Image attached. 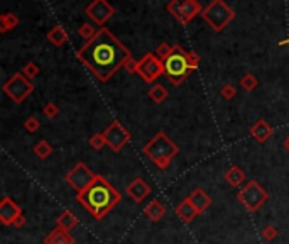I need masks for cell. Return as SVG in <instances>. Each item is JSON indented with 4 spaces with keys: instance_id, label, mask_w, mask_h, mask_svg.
<instances>
[{
    "instance_id": "cb8c5ba5",
    "label": "cell",
    "mask_w": 289,
    "mask_h": 244,
    "mask_svg": "<svg viewBox=\"0 0 289 244\" xmlns=\"http://www.w3.org/2000/svg\"><path fill=\"white\" fill-rule=\"evenodd\" d=\"M149 97H150V100L156 102V104H162V102L168 99L166 87L159 85V83H158V85H154V87L149 90Z\"/></svg>"
},
{
    "instance_id": "277c9868",
    "label": "cell",
    "mask_w": 289,
    "mask_h": 244,
    "mask_svg": "<svg viewBox=\"0 0 289 244\" xmlns=\"http://www.w3.org/2000/svg\"><path fill=\"white\" fill-rule=\"evenodd\" d=\"M162 65L164 75L170 78V82L174 87H180L193 72V68L188 63V51H184L180 44L172 46L171 55L162 61Z\"/></svg>"
},
{
    "instance_id": "f546056e",
    "label": "cell",
    "mask_w": 289,
    "mask_h": 244,
    "mask_svg": "<svg viewBox=\"0 0 289 244\" xmlns=\"http://www.w3.org/2000/svg\"><path fill=\"white\" fill-rule=\"evenodd\" d=\"M171 51H172V46H171V44L162 43V44H159V46H158V50H156V56H158L161 61H164L168 56L171 55Z\"/></svg>"
},
{
    "instance_id": "2e32d148",
    "label": "cell",
    "mask_w": 289,
    "mask_h": 244,
    "mask_svg": "<svg viewBox=\"0 0 289 244\" xmlns=\"http://www.w3.org/2000/svg\"><path fill=\"white\" fill-rule=\"evenodd\" d=\"M250 136L254 137L257 143H266V141L272 136V127H270V124L268 121L259 119V121L250 127Z\"/></svg>"
},
{
    "instance_id": "d6a6232c",
    "label": "cell",
    "mask_w": 289,
    "mask_h": 244,
    "mask_svg": "<svg viewBox=\"0 0 289 244\" xmlns=\"http://www.w3.org/2000/svg\"><path fill=\"white\" fill-rule=\"evenodd\" d=\"M278 229L274 227V225H266L264 230H262V237L266 239V241H274L276 237H278Z\"/></svg>"
},
{
    "instance_id": "7402d4cb",
    "label": "cell",
    "mask_w": 289,
    "mask_h": 244,
    "mask_svg": "<svg viewBox=\"0 0 289 244\" xmlns=\"http://www.w3.org/2000/svg\"><path fill=\"white\" fill-rule=\"evenodd\" d=\"M19 26V17L16 14H12V12H6V14H2L0 17V33L6 34L8 31H12L14 28Z\"/></svg>"
},
{
    "instance_id": "8fae6325",
    "label": "cell",
    "mask_w": 289,
    "mask_h": 244,
    "mask_svg": "<svg viewBox=\"0 0 289 244\" xmlns=\"http://www.w3.org/2000/svg\"><path fill=\"white\" fill-rule=\"evenodd\" d=\"M85 14L93 24L104 26L106 21L112 19L115 14V9L112 4H108V0H93L92 4H88L85 9Z\"/></svg>"
},
{
    "instance_id": "83f0119b",
    "label": "cell",
    "mask_w": 289,
    "mask_h": 244,
    "mask_svg": "<svg viewBox=\"0 0 289 244\" xmlns=\"http://www.w3.org/2000/svg\"><path fill=\"white\" fill-rule=\"evenodd\" d=\"M88 144H90L93 149L100 151L102 148H104V146H106L105 134H104V132H96V134H93V136L90 137V141H88Z\"/></svg>"
},
{
    "instance_id": "d4e9b609",
    "label": "cell",
    "mask_w": 289,
    "mask_h": 244,
    "mask_svg": "<svg viewBox=\"0 0 289 244\" xmlns=\"http://www.w3.org/2000/svg\"><path fill=\"white\" fill-rule=\"evenodd\" d=\"M96 24H90V22H85V24H82V28L78 29V34L82 36L83 39H86V43L88 41H92L93 38L98 34V31L100 29H96L95 28Z\"/></svg>"
},
{
    "instance_id": "9c48e42d",
    "label": "cell",
    "mask_w": 289,
    "mask_h": 244,
    "mask_svg": "<svg viewBox=\"0 0 289 244\" xmlns=\"http://www.w3.org/2000/svg\"><path fill=\"white\" fill-rule=\"evenodd\" d=\"M95 178H96V175H93V171L85 165V163H76V165L68 171V175L64 176L66 183H68L73 190H76V193L86 190L93 181H95Z\"/></svg>"
},
{
    "instance_id": "4dcf8cb0",
    "label": "cell",
    "mask_w": 289,
    "mask_h": 244,
    "mask_svg": "<svg viewBox=\"0 0 289 244\" xmlns=\"http://www.w3.org/2000/svg\"><path fill=\"white\" fill-rule=\"evenodd\" d=\"M220 95L224 97L225 100H232L235 95H237V88H235L232 83H226V85L222 87L220 90Z\"/></svg>"
},
{
    "instance_id": "6da1fadb",
    "label": "cell",
    "mask_w": 289,
    "mask_h": 244,
    "mask_svg": "<svg viewBox=\"0 0 289 244\" xmlns=\"http://www.w3.org/2000/svg\"><path fill=\"white\" fill-rule=\"evenodd\" d=\"M76 58L100 82H108L127 58H130V51L114 36L112 31L100 28L98 34L76 51Z\"/></svg>"
},
{
    "instance_id": "74e56055",
    "label": "cell",
    "mask_w": 289,
    "mask_h": 244,
    "mask_svg": "<svg viewBox=\"0 0 289 244\" xmlns=\"http://www.w3.org/2000/svg\"><path fill=\"white\" fill-rule=\"evenodd\" d=\"M282 146H284V149H286L288 153H289V136L286 137V139H284V144H282Z\"/></svg>"
},
{
    "instance_id": "d6986e66",
    "label": "cell",
    "mask_w": 289,
    "mask_h": 244,
    "mask_svg": "<svg viewBox=\"0 0 289 244\" xmlns=\"http://www.w3.org/2000/svg\"><path fill=\"white\" fill-rule=\"evenodd\" d=\"M144 214H146V217H148L149 220H152V222H158V220H161L162 217L166 215V207H164L159 200H152L148 207H146Z\"/></svg>"
},
{
    "instance_id": "e0dca14e",
    "label": "cell",
    "mask_w": 289,
    "mask_h": 244,
    "mask_svg": "<svg viewBox=\"0 0 289 244\" xmlns=\"http://www.w3.org/2000/svg\"><path fill=\"white\" fill-rule=\"evenodd\" d=\"M188 198H190V202L193 203V207L198 210V214H203V212L212 205L210 195H208L206 192H203L202 188H194Z\"/></svg>"
},
{
    "instance_id": "836d02e7",
    "label": "cell",
    "mask_w": 289,
    "mask_h": 244,
    "mask_svg": "<svg viewBox=\"0 0 289 244\" xmlns=\"http://www.w3.org/2000/svg\"><path fill=\"white\" fill-rule=\"evenodd\" d=\"M44 115H46L48 119H54L58 112H60V109H58V105L56 104H52V102H50V104H46L44 105Z\"/></svg>"
},
{
    "instance_id": "603a6c76",
    "label": "cell",
    "mask_w": 289,
    "mask_h": 244,
    "mask_svg": "<svg viewBox=\"0 0 289 244\" xmlns=\"http://www.w3.org/2000/svg\"><path fill=\"white\" fill-rule=\"evenodd\" d=\"M76 224H78V217L70 210H64L63 214L58 217V225L63 227L64 230H71Z\"/></svg>"
},
{
    "instance_id": "8d00e7d4",
    "label": "cell",
    "mask_w": 289,
    "mask_h": 244,
    "mask_svg": "<svg viewBox=\"0 0 289 244\" xmlns=\"http://www.w3.org/2000/svg\"><path fill=\"white\" fill-rule=\"evenodd\" d=\"M12 225H14V227H17V229L24 227V225H26V217H24V215H19V217L16 219V222L12 224Z\"/></svg>"
},
{
    "instance_id": "1f68e13d",
    "label": "cell",
    "mask_w": 289,
    "mask_h": 244,
    "mask_svg": "<svg viewBox=\"0 0 289 244\" xmlns=\"http://www.w3.org/2000/svg\"><path fill=\"white\" fill-rule=\"evenodd\" d=\"M24 127H26V131H29V132H38V131H39V127H41V122L38 121V117L30 115V117L26 119Z\"/></svg>"
},
{
    "instance_id": "7c38bea8",
    "label": "cell",
    "mask_w": 289,
    "mask_h": 244,
    "mask_svg": "<svg viewBox=\"0 0 289 244\" xmlns=\"http://www.w3.org/2000/svg\"><path fill=\"white\" fill-rule=\"evenodd\" d=\"M104 134H105L106 146H108L112 151H115V153L122 149L124 146L130 141V132H128L120 122H112L104 131Z\"/></svg>"
},
{
    "instance_id": "5b68a950",
    "label": "cell",
    "mask_w": 289,
    "mask_h": 244,
    "mask_svg": "<svg viewBox=\"0 0 289 244\" xmlns=\"http://www.w3.org/2000/svg\"><path fill=\"white\" fill-rule=\"evenodd\" d=\"M202 19L206 22L215 33H222L226 26L235 19V11L226 6L225 0H212L202 12Z\"/></svg>"
},
{
    "instance_id": "7a4b0ae2",
    "label": "cell",
    "mask_w": 289,
    "mask_h": 244,
    "mask_svg": "<svg viewBox=\"0 0 289 244\" xmlns=\"http://www.w3.org/2000/svg\"><path fill=\"white\" fill-rule=\"evenodd\" d=\"M76 200L86 208L95 219H104L120 202V193L112 183H108L102 175H96L95 181L83 192L76 193Z\"/></svg>"
},
{
    "instance_id": "44dd1931",
    "label": "cell",
    "mask_w": 289,
    "mask_h": 244,
    "mask_svg": "<svg viewBox=\"0 0 289 244\" xmlns=\"http://www.w3.org/2000/svg\"><path fill=\"white\" fill-rule=\"evenodd\" d=\"M225 180L230 187H240V185L244 183V180H246V173L240 170L238 166H232L230 170H226Z\"/></svg>"
},
{
    "instance_id": "d590c367",
    "label": "cell",
    "mask_w": 289,
    "mask_h": 244,
    "mask_svg": "<svg viewBox=\"0 0 289 244\" xmlns=\"http://www.w3.org/2000/svg\"><path fill=\"white\" fill-rule=\"evenodd\" d=\"M137 65H139V61H136L134 58H127V61L124 63L122 68H126L128 73H137Z\"/></svg>"
},
{
    "instance_id": "8992f818",
    "label": "cell",
    "mask_w": 289,
    "mask_h": 244,
    "mask_svg": "<svg viewBox=\"0 0 289 244\" xmlns=\"http://www.w3.org/2000/svg\"><path fill=\"white\" fill-rule=\"evenodd\" d=\"M237 198L248 212H257L266 202H268L269 193L266 192L260 183H257L256 180H250L242 190H238Z\"/></svg>"
},
{
    "instance_id": "52a82bcc",
    "label": "cell",
    "mask_w": 289,
    "mask_h": 244,
    "mask_svg": "<svg viewBox=\"0 0 289 244\" xmlns=\"http://www.w3.org/2000/svg\"><path fill=\"white\" fill-rule=\"evenodd\" d=\"M2 90L6 92L8 95V99L14 100L16 104H22V102L34 92V85L24 73L19 72V73H14L6 83H4Z\"/></svg>"
},
{
    "instance_id": "f1b7e54d",
    "label": "cell",
    "mask_w": 289,
    "mask_h": 244,
    "mask_svg": "<svg viewBox=\"0 0 289 244\" xmlns=\"http://www.w3.org/2000/svg\"><path fill=\"white\" fill-rule=\"evenodd\" d=\"M39 72H41V68H39V66L36 65L34 61H29V63L26 65L24 68H22V73H24L29 80H32V78L38 77Z\"/></svg>"
},
{
    "instance_id": "ba28073f",
    "label": "cell",
    "mask_w": 289,
    "mask_h": 244,
    "mask_svg": "<svg viewBox=\"0 0 289 244\" xmlns=\"http://www.w3.org/2000/svg\"><path fill=\"white\" fill-rule=\"evenodd\" d=\"M168 12L183 26H188L196 16H202L203 9L198 0H171L168 4Z\"/></svg>"
},
{
    "instance_id": "3957f363",
    "label": "cell",
    "mask_w": 289,
    "mask_h": 244,
    "mask_svg": "<svg viewBox=\"0 0 289 244\" xmlns=\"http://www.w3.org/2000/svg\"><path fill=\"white\" fill-rule=\"evenodd\" d=\"M142 151H144V154L156 166L161 168V170H166V168L171 165L172 158L180 153V148H178L176 143H172L168 134L158 132V134L144 146Z\"/></svg>"
},
{
    "instance_id": "484cf974",
    "label": "cell",
    "mask_w": 289,
    "mask_h": 244,
    "mask_svg": "<svg viewBox=\"0 0 289 244\" xmlns=\"http://www.w3.org/2000/svg\"><path fill=\"white\" fill-rule=\"evenodd\" d=\"M51 153H52V146L48 143V141H39V143L34 146V154L41 159L50 158Z\"/></svg>"
},
{
    "instance_id": "5bb4252c",
    "label": "cell",
    "mask_w": 289,
    "mask_h": 244,
    "mask_svg": "<svg viewBox=\"0 0 289 244\" xmlns=\"http://www.w3.org/2000/svg\"><path fill=\"white\" fill-rule=\"evenodd\" d=\"M127 195L132 198L134 202H142L146 197L150 193V188H149V185L146 183L142 178H136V180H132L130 183L127 185Z\"/></svg>"
},
{
    "instance_id": "9a60e30c",
    "label": "cell",
    "mask_w": 289,
    "mask_h": 244,
    "mask_svg": "<svg viewBox=\"0 0 289 244\" xmlns=\"http://www.w3.org/2000/svg\"><path fill=\"white\" fill-rule=\"evenodd\" d=\"M44 244H74V237L70 234V230L56 225L54 229L44 237Z\"/></svg>"
},
{
    "instance_id": "4316f807",
    "label": "cell",
    "mask_w": 289,
    "mask_h": 244,
    "mask_svg": "<svg viewBox=\"0 0 289 244\" xmlns=\"http://www.w3.org/2000/svg\"><path fill=\"white\" fill-rule=\"evenodd\" d=\"M257 85H259V82H257V78L252 73H247L240 78V87H242L246 92H254Z\"/></svg>"
},
{
    "instance_id": "e575fe53",
    "label": "cell",
    "mask_w": 289,
    "mask_h": 244,
    "mask_svg": "<svg viewBox=\"0 0 289 244\" xmlns=\"http://www.w3.org/2000/svg\"><path fill=\"white\" fill-rule=\"evenodd\" d=\"M188 63L193 70H196L200 66V63H202V58H200V55L196 51H188Z\"/></svg>"
},
{
    "instance_id": "4fadbf2b",
    "label": "cell",
    "mask_w": 289,
    "mask_h": 244,
    "mask_svg": "<svg viewBox=\"0 0 289 244\" xmlns=\"http://www.w3.org/2000/svg\"><path fill=\"white\" fill-rule=\"evenodd\" d=\"M19 215H22L20 207L10 197H4L0 202V222L4 225H12Z\"/></svg>"
},
{
    "instance_id": "30bf717a",
    "label": "cell",
    "mask_w": 289,
    "mask_h": 244,
    "mask_svg": "<svg viewBox=\"0 0 289 244\" xmlns=\"http://www.w3.org/2000/svg\"><path fill=\"white\" fill-rule=\"evenodd\" d=\"M164 73L162 61L156 56V53H148L139 60L137 65V75L148 83H152L156 78H159Z\"/></svg>"
},
{
    "instance_id": "ffe728a7",
    "label": "cell",
    "mask_w": 289,
    "mask_h": 244,
    "mask_svg": "<svg viewBox=\"0 0 289 244\" xmlns=\"http://www.w3.org/2000/svg\"><path fill=\"white\" fill-rule=\"evenodd\" d=\"M48 41H50L52 46L60 48L68 41V33H66L63 26H54V28L48 33Z\"/></svg>"
},
{
    "instance_id": "ac0fdd59",
    "label": "cell",
    "mask_w": 289,
    "mask_h": 244,
    "mask_svg": "<svg viewBox=\"0 0 289 244\" xmlns=\"http://www.w3.org/2000/svg\"><path fill=\"white\" fill-rule=\"evenodd\" d=\"M176 214L181 220H183V222L190 224L191 220H194V217L198 215V210L193 207V203L190 202V198H184V200L176 207Z\"/></svg>"
}]
</instances>
